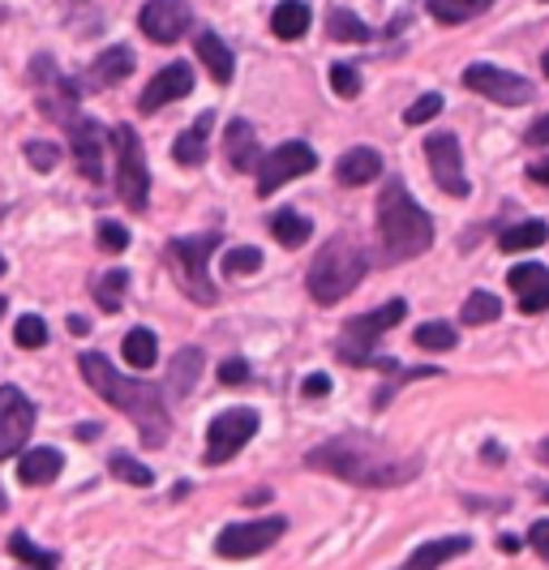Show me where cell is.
I'll return each mask as SVG.
<instances>
[{
	"instance_id": "1",
	"label": "cell",
	"mask_w": 549,
	"mask_h": 570,
	"mask_svg": "<svg viewBox=\"0 0 549 570\" xmlns=\"http://www.w3.org/2000/svg\"><path fill=\"white\" fill-rule=\"evenodd\" d=\"M305 463L314 472H331L340 476L347 485H361V489H395L408 485L416 472H421V459H400L391 455L382 442L365 438V433H340L331 442L314 446Z\"/></svg>"
},
{
	"instance_id": "2",
	"label": "cell",
	"mask_w": 549,
	"mask_h": 570,
	"mask_svg": "<svg viewBox=\"0 0 549 570\" xmlns=\"http://www.w3.org/2000/svg\"><path fill=\"white\" fill-rule=\"evenodd\" d=\"M78 373H82V382H87L99 400H108L116 412H125V416L138 425L143 446H150V451L168 446L173 416H168V403H164V395H159L155 386L125 377L104 352H82V356H78Z\"/></svg>"
},
{
	"instance_id": "3",
	"label": "cell",
	"mask_w": 549,
	"mask_h": 570,
	"mask_svg": "<svg viewBox=\"0 0 549 570\" xmlns=\"http://www.w3.org/2000/svg\"><path fill=\"white\" fill-rule=\"evenodd\" d=\"M378 236H382V249L391 262H412V257L430 254V245H434L430 210H421L400 180H391L378 194Z\"/></svg>"
},
{
	"instance_id": "4",
	"label": "cell",
	"mask_w": 549,
	"mask_h": 570,
	"mask_svg": "<svg viewBox=\"0 0 549 570\" xmlns=\"http://www.w3.org/2000/svg\"><path fill=\"white\" fill-rule=\"evenodd\" d=\"M365 279V249L347 236H335L322 245V254L314 257L310 275H305V287L318 305H340L344 296H352Z\"/></svg>"
},
{
	"instance_id": "5",
	"label": "cell",
	"mask_w": 549,
	"mask_h": 570,
	"mask_svg": "<svg viewBox=\"0 0 549 570\" xmlns=\"http://www.w3.org/2000/svg\"><path fill=\"white\" fill-rule=\"evenodd\" d=\"M219 245H224L219 232H203V236H176V240H168V249H164V257H168V266H173L176 275V287L194 305H215L219 301V287H215L210 271H206V262H210V254Z\"/></svg>"
},
{
	"instance_id": "6",
	"label": "cell",
	"mask_w": 549,
	"mask_h": 570,
	"mask_svg": "<svg viewBox=\"0 0 549 570\" xmlns=\"http://www.w3.org/2000/svg\"><path fill=\"white\" fill-rule=\"evenodd\" d=\"M408 314V301H386L382 309H374V314H361L352 317L344 326V335H340V343H335V352H340V361H347V365H374V343L386 335V331H395L400 322H404Z\"/></svg>"
},
{
	"instance_id": "7",
	"label": "cell",
	"mask_w": 549,
	"mask_h": 570,
	"mask_svg": "<svg viewBox=\"0 0 549 570\" xmlns=\"http://www.w3.org/2000/svg\"><path fill=\"white\" fill-rule=\"evenodd\" d=\"M116 146V194L125 198L129 210H146V194H150V168H146L143 138L134 134V125H116L112 129Z\"/></svg>"
},
{
	"instance_id": "8",
	"label": "cell",
	"mask_w": 549,
	"mask_h": 570,
	"mask_svg": "<svg viewBox=\"0 0 549 570\" xmlns=\"http://www.w3.org/2000/svg\"><path fill=\"white\" fill-rule=\"evenodd\" d=\"M254 433H258V412L254 407H228V412H219L210 421V429H206V463L210 468L228 463L232 455H241L249 446Z\"/></svg>"
},
{
	"instance_id": "9",
	"label": "cell",
	"mask_w": 549,
	"mask_h": 570,
	"mask_svg": "<svg viewBox=\"0 0 549 570\" xmlns=\"http://www.w3.org/2000/svg\"><path fill=\"white\" fill-rule=\"evenodd\" d=\"M288 532V519L284 514H271V519H254V523H228L215 541V553L219 558H232V562H245V558H258L271 544Z\"/></svg>"
},
{
	"instance_id": "10",
	"label": "cell",
	"mask_w": 549,
	"mask_h": 570,
	"mask_svg": "<svg viewBox=\"0 0 549 570\" xmlns=\"http://www.w3.org/2000/svg\"><path fill=\"white\" fill-rule=\"evenodd\" d=\"M314 168H318L314 146H305V142L275 146L271 155H262L258 159V198H271L280 185H288L292 176H310Z\"/></svg>"
},
{
	"instance_id": "11",
	"label": "cell",
	"mask_w": 549,
	"mask_h": 570,
	"mask_svg": "<svg viewBox=\"0 0 549 570\" xmlns=\"http://www.w3.org/2000/svg\"><path fill=\"white\" fill-rule=\"evenodd\" d=\"M463 86L477 90V95H486V99H493V104H507V108L532 104V95H537L528 78L507 73V69H498V65H468V69H463Z\"/></svg>"
},
{
	"instance_id": "12",
	"label": "cell",
	"mask_w": 549,
	"mask_h": 570,
	"mask_svg": "<svg viewBox=\"0 0 549 570\" xmlns=\"http://www.w3.org/2000/svg\"><path fill=\"white\" fill-rule=\"evenodd\" d=\"M138 27L150 43L173 48L185 39V30L194 27V9H189V0H146L143 13H138Z\"/></svg>"
},
{
	"instance_id": "13",
	"label": "cell",
	"mask_w": 549,
	"mask_h": 570,
	"mask_svg": "<svg viewBox=\"0 0 549 570\" xmlns=\"http://www.w3.org/2000/svg\"><path fill=\"white\" fill-rule=\"evenodd\" d=\"M425 159H430V171H434L438 189L447 198H468V176H463V150L455 134H430L425 142Z\"/></svg>"
},
{
	"instance_id": "14",
	"label": "cell",
	"mask_w": 549,
	"mask_h": 570,
	"mask_svg": "<svg viewBox=\"0 0 549 570\" xmlns=\"http://www.w3.org/2000/svg\"><path fill=\"white\" fill-rule=\"evenodd\" d=\"M35 429V403L18 386H0V459H13Z\"/></svg>"
},
{
	"instance_id": "15",
	"label": "cell",
	"mask_w": 549,
	"mask_h": 570,
	"mask_svg": "<svg viewBox=\"0 0 549 570\" xmlns=\"http://www.w3.org/2000/svg\"><path fill=\"white\" fill-rule=\"evenodd\" d=\"M65 129H69V142H73L78 171L87 176L90 185H99V180H104V129H99V120H90V116H73Z\"/></svg>"
},
{
	"instance_id": "16",
	"label": "cell",
	"mask_w": 549,
	"mask_h": 570,
	"mask_svg": "<svg viewBox=\"0 0 549 570\" xmlns=\"http://www.w3.org/2000/svg\"><path fill=\"white\" fill-rule=\"evenodd\" d=\"M189 90H194V69H189L185 60H176V65L159 69V73L150 78V86H146L143 99H138V112L143 116L159 112V108H168V104H176V99H185Z\"/></svg>"
},
{
	"instance_id": "17",
	"label": "cell",
	"mask_w": 549,
	"mask_h": 570,
	"mask_svg": "<svg viewBox=\"0 0 549 570\" xmlns=\"http://www.w3.org/2000/svg\"><path fill=\"white\" fill-rule=\"evenodd\" d=\"M507 284L520 296L523 314H546L549 309V271L541 262H520V266H511Z\"/></svg>"
},
{
	"instance_id": "18",
	"label": "cell",
	"mask_w": 549,
	"mask_h": 570,
	"mask_svg": "<svg viewBox=\"0 0 549 570\" xmlns=\"http://www.w3.org/2000/svg\"><path fill=\"white\" fill-rule=\"evenodd\" d=\"M224 159L232 164V171H258L262 146H258V129L249 120H228L224 129Z\"/></svg>"
},
{
	"instance_id": "19",
	"label": "cell",
	"mask_w": 549,
	"mask_h": 570,
	"mask_svg": "<svg viewBox=\"0 0 549 570\" xmlns=\"http://www.w3.org/2000/svg\"><path fill=\"white\" fill-rule=\"evenodd\" d=\"M134 73V52L129 48H108V52H99L95 65L87 69V78H82V90L95 95V90H108V86H120L125 78Z\"/></svg>"
},
{
	"instance_id": "20",
	"label": "cell",
	"mask_w": 549,
	"mask_h": 570,
	"mask_svg": "<svg viewBox=\"0 0 549 570\" xmlns=\"http://www.w3.org/2000/svg\"><path fill=\"white\" fill-rule=\"evenodd\" d=\"M468 549H472V537H434V541L416 544L400 570H442L451 558H463Z\"/></svg>"
},
{
	"instance_id": "21",
	"label": "cell",
	"mask_w": 549,
	"mask_h": 570,
	"mask_svg": "<svg viewBox=\"0 0 549 570\" xmlns=\"http://www.w3.org/2000/svg\"><path fill=\"white\" fill-rule=\"evenodd\" d=\"M378 176H382V155H378L374 146H352L335 164V180L340 185H370Z\"/></svg>"
},
{
	"instance_id": "22",
	"label": "cell",
	"mask_w": 549,
	"mask_h": 570,
	"mask_svg": "<svg viewBox=\"0 0 549 570\" xmlns=\"http://www.w3.org/2000/svg\"><path fill=\"white\" fill-rule=\"evenodd\" d=\"M65 468V455L57 446H39V451H27L18 459V481L22 485H52Z\"/></svg>"
},
{
	"instance_id": "23",
	"label": "cell",
	"mask_w": 549,
	"mask_h": 570,
	"mask_svg": "<svg viewBox=\"0 0 549 570\" xmlns=\"http://www.w3.org/2000/svg\"><path fill=\"white\" fill-rule=\"evenodd\" d=\"M210 129H215V112H203L180 138H176L173 155L176 164H185V168H198V164H206V142H210Z\"/></svg>"
},
{
	"instance_id": "24",
	"label": "cell",
	"mask_w": 549,
	"mask_h": 570,
	"mask_svg": "<svg viewBox=\"0 0 549 570\" xmlns=\"http://www.w3.org/2000/svg\"><path fill=\"white\" fill-rule=\"evenodd\" d=\"M271 30H275V39H305V30H310V4L305 0H284L275 13H271Z\"/></svg>"
},
{
	"instance_id": "25",
	"label": "cell",
	"mask_w": 549,
	"mask_h": 570,
	"mask_svg": "<svg viewBox=\"0 0 549 570\" xmlns=\"http://www.w3.org/2000/svg\"><path fill=\"white\" fill-rule=\"evenodd\" d=\"M198 57H203V65L210 69V78H215V82H219V86H228V82H232L236 65H232L228 43H224L219 35H210V30H203V35H198Z\"/></svg>"
},
{
	"instance_id": "26",
	"label": "cell",
	"mask_w": 549,
	"mask_h": 570,
	"mask_svg": "<svg viewBox=\"0 0 549 570\" xmlns=\"http://www.w3.org/2000/svg\"><path fill=\"white\" fill-rule=\"evenodd\" d=\"M271 236H275L284 249H301V245L314 236V224H310L301 210L288 206V210H275V215H271Z\"/></svg>"
},
{
	"instance_id": "27",
	"label": "cell",
	"mask_w": 549,
	"mask_h": 570,
	"mask_svg": "<svg viewBox=\"0 0 549 570\" xmlns=\"http://www.w3.org/2000/svg\"><path fill=\"white\" fill-rule=\"evenodd\" d=\"M486 9H493V0H430V18H438L442 27H460L481 18Z\"/></svg>"
},
{
	"instance_id": "28",
	"label": "cell",
	"mask_w": 549,
	"mask_h": 570,
	"mask_svg": "<svg viewBox=\"0 0 549 570\" xmlns=\"http://www.w3.org/2000/svg\"><path fill=\"white\" fill-rule=\"evenodd\" d=\"M198 377H203V347H180L173 361V373H168V386L176 395H185V391L198 386Z\"/></svg>"
},
{
	"instance_id": "29",
	"label": "cell",
	"mask_w": 549,
	"mask_h": 570,
	"mask_svg": "<svg viewBox=\"0 0 549 570\" xmlns=\"http://www.w3.org/2000/svg\"><path fill=\"white\" fill-rule=\"evenodd\" d=\"M549 240V228L541 219H528V224H516V228H507L498 236V249L502 254H523V249H537V245H546Z\"/></svg>"
},
{
	"instance_id": "30",
	"label": "cell",
	"mask_w": 549,
	"mask_h": 570,
	"mask_svg": "<svg viewBox=\"0 0 549 570\" xmlns=\"http://www.w3.org/2000/svg\"><path fill=\"white\" fill-rule=\"evenodd\" d=\"M9 553H13L27 570H57L60 567L57 553H52V549H39L27 532H13V537H9Z\"/></svg>"
},
{
	"instance_id": "31",
	"label": "cell",
	"mask_w": 549,
	"mask_h": 570,
	"mask_svg": "<svg viewBox=\"0 0 549 570\" xmlns=\"http://www.w3.org/2000/svg\"><path fill=\"white\" fill-rule=\"evenodd\" d=\"M120 352H125V361L129 365H138V370H150L155 365V356H159V343H155V331H146V326H134L125 343H120Z\"/></svg>"
},
{
	"instance_id": "32",
	"label": "cell",
	"mask_w": 549,
	"mask_h": 570,
	"mask_svg": "<svg viewBox=\"0 0 549 570\" xmlns=\"http://www.w3.org/2000/svg\"><path fill=\"white\" fill-rule=\"evenodd\" d=\"M125 287H129V271H125V266H112V271L95 284V301H99L104 314H116V309L125 305Z\"/></svg>"
},
{
	"instance_id": "33",
	"label": "cell",
	"mask_w": 549,
	"mask_h": 570,
	"mask_svg": "<svg viewBox=\"0 0 549 570\" xmlns=\"http://www.w3.org/2000/svg\"><path fill=\"white\" fill-rule=\"evenodd\" d=\"M498 314H502V301H498L493 292H472V296L463 301L460 322L463 326H486V322H498Z\"/></svg>"
},
{
	"instance_id": "34",
	"label": "cell",
	"mask_w": 549,
	"mask_h": 570,
	"mask_svg": "<svg viewBox=\"0 0 549 570\" xmlns=\"http://www.w3.org/2000/svg\"><path fill=\"white\" fill-rule=\"evenodd\" d=\"M326 35H331V39H340V43H365V39H370L365 22H361L356 13H347V9H335V13H331Z\"/></svg>"
},
{
	"instance_id": "35",
	"label": "cell",
	"mask_w": 549,
	"mask_h": 570,
	"mask_svg": "<svg viewBox=\"0 0 549 570\" xmlns=\"http://www.w3.org/2000/svg\"><path fill=\"white\" fill-rule=\"evenodd\" d=\"M412 340H416V347H425V352H451V347L460 343V335H455L451 322H425Z\"/></svg>"
},
{
	"instance_id": "36",
	"label": "cell",
	"mask_w": 549,
	"mask_h": 570,
	"mask_svg": "<svg viewBox=\"0 0 549 570\" xmlns=\"http://www.w3.org/2000/svg\"><path fill=\"white\" fill-rule=\"evenodd\" d=\"M262 249H254V245H236V249H228L224 254V275H236V279H245V275H258L262 271Z\"/></svg>"
},
{
	"instance_id": "37",
	"label": "cell",
	"mask_w": 549,
	"mask_h": 570,
	"mask_svg": "<svg viewBox=\"0 0 549 570\" xmlns=\"http://www.w3.org/2000/svg\"><path fill=\"white\" fill-rule=\"evenodd\" d=\"M112 476L116 481H125V485H138V489H146V485H155V472L150 468H143L134 455H112Z\"/></svg>"
},
{
	"instance_id": "38",
	"label": "cell",
	"mask_w": 549,
	"mask_h": 570,
	"mask_svg": "<svg viewBox=\"0 0 549 570\" xmlns=\"http://www.w3.org/2000/svg\"><path fill=\"white\" fill-rule=\"evenodd\" d=\"M13 343L18 347H43L48 343V326H43V317H35V314H27V317H18V326H13Z\"/></svg>"
},
{
	"instance_id": "39",
	"label": "cell",
	"mask_w": 549,
	"mask_h": 570,
	"mask_svg": "<svg viewBox=\"0 0 549 570\" xmlns=\"http://www.w3.org/2000/svg\"><path fill=\"white\" fill-rule=\"evenodd\" d=\"M331 86H335L340 99H356V95H361V73H356L352 65H344V60H335V65H331Z\"/></svg>"
},
{
	"instance_id": "40",
	"label": "cell",
	"mask_w": 549,
	"mask_h": 570,
	"mask_svg": "<svg viewBox=\"0 0 549 570\" xmlns=\"http://www.w3.org/2000/svg\"><path fill=\"white\" fill-rule=\"evenodd\" d=\"M95 236H99V249H104V254H125V249H129V232L120 228V224H112V219H104V224L95 228Z\"/></svg>"
},
{
	"instance_id": "41",
	"label": "cell",
	"mask_w": 549,
	"mask_h": 570,
	"mask_svg": "<svg viewBox=\"0 0 549 570\" xmlns=\"http://www.w3.org/2000/svg\"><path fill=\"white\" fill-rule=\"evenodd\" d=\"M27 159H30V168L35 171H52L60 164V150H57V142H27Z\"/></svg>"
},
{
	"instance_id": "42",
	"label": "cell",
	"mask_w": 549,
	"mask_h": 570,
	"mask_svg": "<svg viewBox=\"0 0 549 570\" xmlns=\"http://www.w3.org/2000/svg\"><path fill=\"white\" fill-rule=\"evenodd\" d=\"M438 112H442V95L430 90V95H421V99L404 112V125H425V120H434Z\"/></svg>"
},
{
	"instance_id": "43",
	"label": "cell",
	"mask_w": 549,
	"mask_h": 570,
	"mask_svg": "<svg viewBox=\"0 0 549 570\" xmlns=\"http://www.w3.org/2000/svg\"><path fill=\"white\" fill-rule=\"evenodd\" d=\"M219 382H224V386H245V382H249V365H245L241 356H232V361L219 365Z\"/></svg>"
},
{
	"instance_id": "44",
	"label": "cell",
	"mask_w": 549,
	"mask_h": 570,
	"mask_svg": "<svg viewBox=\"0 0 549 570\" xmlns=\"http://www.w3.org/2000/svg\"><path fill=\"white\" fill-rule=\"evenodd\" d=\"M331 386H335V382H331L326 373H310V377L301 382V395H305V400H322V395H331Z\"/></svg>"
},
{
	"instance_id": "45",
	"label": "cell",
	"mask_w": 549,
	"mask_h": 570,
	"mask_svg": "<svg viewBox=\"0 0 549 570\" xmlns=\"http://www.w3.org/2000/svg\"><path fill=\"white\" fill-rule=\"evenodd\" d=\"M528 544H532V549H537V553H541V558L549 562V519H537V523H532V532H528Z\"/></svg>"
},
{
	"instance_id": "46",
	"label": "cell",
	"mask_w": 549,
	"mask_h": 570,
	"mask_svg": "<svg viewBox=\"0 0 549 570\" xmlns=\"http://www.w3.org/2000/svg\"><path fill=\"white\" fill-rule=\"evenodd\" d=\"M528 146H549V112L528 129Z\"/></svg>"
},
{
	"instance_id": "47",
	"label": "cell",
	"mask_w": 549,
	"mask_h": 570,
	"mask_svg": "<svg viewBox=\"0 0 549 570\" xmlns=\"http://www.w3.org/2000/svg\"><path fill=\"white\" fill-rule=\"evenodd\" d=\"M528 180H537V185H549V159H541V164H528Z\"/></svg>"
},
{
	"instance_id": "48",
	"label": "cell",
	"mask_w": 549,
	"mask_h": 570,
	"mask_svg": "<svg viewBox=\"0 0 549 570\" xmlns=\"http://www.w3.org/2000/svg\"><path fill=\"white\" fill-rule=\"evenodd\" d=\"M73 438H82V442H95V438H99V425H78V429H73Z\"/></svg>"
},
{
	"instance_id": "49",
	"label": "cell",
	"mask_w": 549,
	"mask_h": 570,
	"mask_svg": "<svg viewBox=\"0 0 549 570\" xmlns=\"http://www.w3.org/2000/svg\"><path fill=\"white\" fill-rule=\"evenodd\" d=\"M87 331H90V326L82 322V317H78V314L69 317V335H87Z\"/></svg>"
},
{
	"instance_id": "50",
	"label": "cell",
	"mask_w": 549,
	"mask_h": 570,
	"mask_svg": "<svg viewBox=\"0 0 549 570\" xmlns=\"http://www.w3.org/2000/svg\"><path fill=\"white\" fill-rule=\"evenodd\" d=\"M537 459H541V463L549 468V438H546V442H537Z\"/></svg>"
},
{
	"instance_id": "51",
	"label": "cell",
	"mask_w": 549,
	"mask_h": 570,
	"mask_svg": "<svg viewBox=\"0 0 549 570\" xmlns=\"http://www.w3.org/2000/svg\"><path fill=\"white\" fill-rule=\"evenodd\" d=\"M486 459H498V463H502L507 455H502V446H493V442H490V446H486Z\"/></svg>"
},
{
	"instance_id": "52",
	"label": "cell",
	"mask_w": 549,
	"mask_h": 570,
	"mask_svg": "<svg viewBox=\"0 0 549 570\" xmlns=\"http://www.w3.org/2000/svg\"><path fill=\"white\" fill-rule=\"evenodd\" d=\"M9 511V502H4V489H0V514Z\"/></svg>"
},
{
	"instance_id": "53",
	"label": "cell",
	"mask_w": 549,
	"mask_h": 570,
	"mask_svg": "<svg viewBox=\"0 0 549 570\" xmlns=\"http://www.w3.org/2000/svg\"><path fill=\"white\" fill-rule=\"evenodd\" d=\"M4 309H9V301H4V296H0V317H4Z\"/></svg>"
},
{
	"instance_id": "54",
	"label": "cell",
	"mask_w": 549,
	"mask_h": 570,
	"mask_svg": "<svg viewBox=\"0 0 549 570\" xmlns=\"http://www.w3.org/2000/svg\"><path fill=\"white\" fill-rule=\"evenodd\" d=\"M541 69H546V78H549V52H546V60H541Z\"/></svg>"
},
{
	"instance_id": "55",
	"label": "cell",
	"mask_w": 549,
	"mask_h": 570,
	"mask_svg": "<svg viewBox=\"0 0 549 570\" xmlns=\"http://www.w3.org/2000/svg\"><path fill=\"white\" fill-rule=\"evenodd\" d=\"M0 275H4V254H0Z\"/></svg>"
},
{
	"instance_id": "56",
	"label": "cell",
	"mask_w": 549,
	"mask_h": 570,
	"mask_svg": "<svg viewBox=\"0 0 549 570\" xmlns=\"http://www.w3.org/2000/svg\"><path fill=\"white\" fill-rule=\"evenodd\" d=\"M0 215H4V210H0Z\"/></svg>"
},
{
	"instance_id": "57",
	"label": "cell",
	"mask_w": 549,
	"mask_h": 570,
	"mask_svg": "<svg viewBox=\"0 0 549 570\" xmlns=\"http://www.w3.org/2000/svg\"><path fill=\"white\" fill-rule=\"evenodd\" d=\"M546 4H549V0H546Z\"/></svg>"
}]
</instances>
